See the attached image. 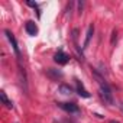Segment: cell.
Wrapping results in <instances>:
<instances>
[{
    "label": "cell",
    "mask_w": 123,
    "mask_h": 123,
    "mask_svg": "<svg viewBox=\"0 0 123 123\" xmlns=\"http://www.w3.org/2000/svg\"><path fill=\"white\" fill-rule=\"evenodd\" d=\"M98 83H100V96H101V98L104 100V103L113 104V93H111L110 87L104 83V80H101Z\"/></svg>",
    "instance_id": "6da1fadb"
},
{
    "label": "cell",
    "mask_w": 123,
    "mask_h": 123,
    "mask_svg": "<svg viewBox=\"0 0 123 123\" xmlns=\"http://www.w3.org/2000/svg\"><path fill=\"white\" fill-rule=\"evenodd\" d=\"M54 61H55L56 64H59V65H65L68 61H70V55H67L64 51H58L54 55Z\"/></svg>",
    "instance_id": "7a4b0ae2"
},
{
    "label": "cell",
    "mask_w": 123,
    "mask_h": 123,
    "mask_svg": "<svg viewBox=\"0 0 123 123\" xmlns=\"http://www.w3.org/2000/svg\"><path fill=\"white\" fill-rule=\"evenodd\" d=\"M58 106L68 113H78L80 111V109L75 103H58Z\"/></svg>",
    "instance_id": "3957f363"
},
{
    "label": "cell",
    "mask_w": 123,
    "mask_h": 123,
    "mask_svg": "<svg viewBox=\"0 0 123 123\" xmlns=\"http://www.w3.org/2000/svg\"><path fill=\"white\" fill-rule=\"evenodd\" d=\"M5 33H6V36H7V39H9V42L12 43V48H13V51H15V54H16L18 56H20V51H19V45H18V42H16V39H15V36H13V33H12L10 31H5Z\"/></svg>",
    "instance_id": "277c9868"
},
{
    "label": "cell",
    "mask_w": 123,
    "mask_h": 123,
    "mask_svg": "<svg viewBox=\"0 0 123 123\" xmlns=\"http://www.w3.org/2000/svg\"><path fill=\"white\" fill-rule=\"evenodd\" d=\"M25 29H26V32H28L31 36H35V35L38 33V26H36V23H35L33 20H28L26 25H25Z\"/></svg>",
    "instance_id": "5b68a950"
},
{
    "label": "cell",
    "mask_w": 123,
    "mask_h": 123,
    "mask_svg": "<svg viewBox=\"0 0 123 123\" xmlns=\"http://www.w3.org/2000/svg\"><path fill=\"white\" fill-rule=\"evenodd\" d=\"M46 75L52 80H58V78H62V73L58 71V70H54V68H48L46 70Z\"/></svg>",
    "instance_id": "8992f818"
},
{
    "label": "cell",
    "mask_w": 123,
    "mask_h": 123,
    "mask_svg": "<svg viewBox=\"0 0 123 123\" xmlns=\"http://www.w3.org/2000/svg\"><path fill=\"white\" fill-rule=\"evenodd\" d=\"M77 93H78L81 97H86V98L90 97V93L84 88V84H83L81 81H78V80H77Z\"/></svg>",
    "instance_id": "52a82bcc"
},
{
    "label": "cell",
    "mask_w": 123,
    "mask_h": 123,
    "mask_svg": "<svg viewBox=\"0 0 123 123\" xmlns=\"http://www.w3.org/2000/svg\"><path fill=\"white\" fill-rule=\"evenodd\" d=\"M93 33H94V25H90V26H88V29H87V33H86V41H84V46H83V48H87V46H88V43H90V41H91Z\"/></svg>",
    "instance_id": "ba28073f"
},
{
    "label": "cell",
    "mask_w": 123,
    "mask_h": 123,
    "mask_svg": "<svg viewBox=\"0 0 123 123\" xmlns=\"http://www.w3.org/2000/svg\"><path fill=\"white\" fill-rule=\"evenodd\" d=\"M58 91H59L61 94H65V96H68V94H71V93H73V88H71L68 84H61V86L58 87Z\"/></svg>",
    "instance_id": "9c48e42d"
},
{
    "label": "cell",
    "mask_w": 123,
    "mask_h": 123,
    "mask_svg": "<svg viewBox=\"0 0 123 123\" xmlns=\"http://www.w3.org/2000/svg\"><path fill=\"white\" fill-rule=\"evenodd\" d=\"M0 97H2V101H3V104H6V107H9V109H12V107H13V103L7 100V97H6L5 91H2V93H0Z\"/></svg>",
    "instance_id": "30bf717a"
},
{
    "label": "cell",
    "mask_w": 123,
    "mask_h": 123,
    "mask_svg": "<svg viewBox=\"0 0 123 123\" xmlns=\"http://www.w3.org/2000/svg\"><path fill=\"white\" fill-rule=\"evenodd\" d=\"M116 39H117V31L114 29V31L111 32V45H114V42H116Z\"/></svg>",
    "instance_id": "8fae6325"
},
{
    "label": "cell",
    "mask_w": 123,
    "mask_h": 123,
    "mask_svg": "<svg viewBox=\"0 0 123 123\" xmlns=\"http://www.w3.org/2000/svg\"><path fill=\"white\" fill-rule=\"evenodd\" d=\"M28 5H29L31 7H38V3H35V2H31V0L28 2Z\"/></svg>",
    "instance_id": "7c38bea8"
},
{
    "label": "cell",
    "mask_w": 123,
    "mask_h": 123,
    "mask_svg": "<svg viewBox=\"0 0 123 123\" xmlns=\"http://www.w3.org/2000/svg\"><path fill=\"white\" fill-rule=\"evenodd\" d=\"M83 6H84V3L80 2V3H78V12H80V13H81V10H83Z\"/></svg>",
    "instance_id": "4fadbf2b"
},
{
    "label": "cell",
    "mask_w": 123,
    "mask_h": 123,
    "mask_svg": "<svg viewBox=\"0 0 123 123\" xmlns=\"http://www.w3.org/2000/svg\"><path fill=\"white\" fill-rule=\"evenodd\" d=\"M119 106H120V110H122V113H123V103H120Z\"/></svg>",
    "instance_id": "5bb4252c"
},
{
    "label": "cell",
    "mask_w": 123,
    "mask_h": 123,
    "mask_svg": "<svg viewBox=\"0 0 123 123\" xmlns=\"http://www.w3.org/2000/svg\"><path fill=\"white\" fill-rule=\"evenodd\" d=\"M109 123H119V122H117V120H110Z\"/></svg>",
    "instance_id": "9a60e30c"
}]
</instances>
